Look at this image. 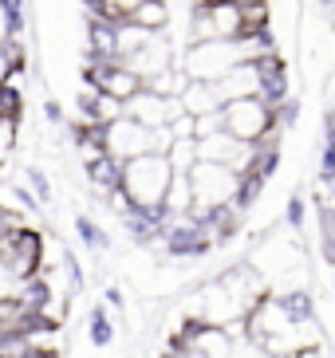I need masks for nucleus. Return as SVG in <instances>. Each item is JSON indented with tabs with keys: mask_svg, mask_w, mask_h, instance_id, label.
<instances>
[{
	"mask_svg": "<svg viewBox=\"0 0 335 358\" xmlns=\"http://www.w3.org/2000/svg\"><path fill=\"white\" fill-rule=\"evenodd\" d=\"M16 130H20V122H12V118H0V154H8V150L16 146Z\"/></svg>",
	"mask_w": 335,
	"mask_h": 358,
	"instance_id": "16",
	"label": "nucleus"
},
{
	"mask_svg": "<svg viewBox=\"0 0 335 358\" xmlns=\"http://www.w3.org/2000/svg\"><path fill=\"white\" fill-rule=\"evenodd\" d=\"M189 350H198V355H205V358H229L233 355V338L225 335V327L201 323L198 335H193V343H189Z\"/></svg>",
	"mask_w": 335,
	"mask_h": 358,
	"instance_id": "9",
	"label": "nucleus"
},
{
	"mask_svg": "<svg viewBox=\"0 0 335 358\" xmlns=\"http://www.w3.org/2000/svg\"><path fill=\"white\" fill-rule=\"evenodd\" d=\"M126 24H135V28H142L150 36H162L170 24V4L166 0H138V8L126 16Z\"/></svg>",
	"mask_w": 335,
	"mask_h": 358,
	"instance_id": "8",
	"label": "nucleus"
},
{
	"mask_svg": "<svg viewBox=\"0 0 335 358\" xmlns=\"http://www.w3.org/2000/svg\"><path fill=\"white\" fill-rule=\"evenodd\" d=\"M43 118H48L52 127H55V122H63V106L55 103V99H43Z\"/></svg>",
	"mask_w": 335,
	"mask_h": 358,
	"instance_id": "17",
	"label": "nucleus"
},
{
	"mask_svg": "<svg viewBox=\"0 0 335 358\" xmlns=\"http://www.w3.org/2000/svg\"><path fill=\"white\" fill-rule=\"evenodd\" d=\"M327 106H331V115H335V79H331V87H327Z\"/></svg>",
	"mask_w": 335,
	"mask_h": 358,
	"instance_id": "21",
	"label": "nucleus"
},
{
	"mask_svg": "<svg viewBox=\"0 0 335 358\" xmlns=\"http://www.w3.org/2000/svg\"><path fill=\"white\" fill-rule=\"evenodd\" d=\"M75 232H79V241H83L87 248H95V252H103L107 244H111L107 229H103V224H95L87 213H79V217H75Z\"/></svg>",
	"mask_w": 335,
	"mask_h": 358,
	"instance_id": "12",
	"label": "nucleus"
},
{
	"mask_svg": "<svg viewBox=\"0 0 335 358\" xmlns=\"http://www.w3.org/2000/svg\"><path fill=\"white\" fill-rule=\"evenodd\" d=\"M103 146L115 162H130V158H142V154H154L150 146V130L130 122V118H118L111 127H103Z\"/></svg>",
	"mask_w": 335,
	"mask_h": 358,
	"instance_id": "6",
	"label": "nucleus"
},
{
	"mask_svg": "<svg viewBox=\"0 0 335 358\" xmlns=\"http://www.w3.org/2000/svg\"><path fill=\"white\" fill-rule=\"evenodd\" d=\"M87 181H91V189L99 193V197L115 193L118 181H123V162H115L111 154H107V158H99L95 166H87Z\"/></svg>",
	"mask_w": 335,
	"mask_h": 358,
	"instance_id": "11",
	"label": "nucleus"
},
{
	"mask_svg": "<svg viewBox=\"0 0 335 358\" xmlns=\"http://www.w3.org/2000/svg\"><path fill=\"white\" fill-rule=\"evenodd\" d=\"M43 260H48V241H43V232L20 224V229H12V232L0 236V264L8 268V275L16 280V284L40 275Z\"/></svg>",
	"mask_w": 335,
	"mask_h": 358,
	"instance_id": "4",
	"label": "nucleus"
},
{
	"mask_svg": "<svg viewBox=\"0 0 335 358\" xmlns=\"http://www.w3.org/2000/svg\"><path fill=\"white\" fill-rule=\"evenodd\" d=\"M24 178H28L32 193H36V205H52V181H48V173H43V169H28Z\"/></svg>",
	"mask_w": 335,
	"mask_h": 358,
	"instance_id": "15",
	"label": "nucleus"
},
{
	"mask_svg": "<svg viewBox=\"0 0 335 358\" xmlns=\"http://www.w3.org/2000/svg\"><path fill=\"white\" fill-rule=\"evenodd\" d=\"M186 185L193 221H210V213L237 201V173L229 166H217V162H193V169L186 173Z\"/></svg>",
	"mask_w": 335,
	"mask_h": 358,
	"instance_id": "2",
	"label": "nucleus"
},
{
	"mask_svg": "<svg viewBox=\"0 0 335 358\" xmlns=\"http://www.w3.org/2000/svg\"><path fill=\"white\" fill-rule=\"evenodd\" d=\"M237 64H245L241 40H237V43L205 40V43H189V52L182 55L178 71L186 75L189 83H217V79H225Z\"/></svg>",
	"mask_w": 335,
	"mask_h": 358,
	"instance_id": "3",
	"label": "nucleus"
},
{
	"mask_svg": "<svg viewBox=\"0 0 335 358\" xmlns=\"http://www.w3.org/2000/svg\"><path fill=\"white\" fill-rule=\"evenodd\" d=\"M87 331H91L95 347H111V338H115V323H111V315H107V307H95V311H91Z\"/></svg>",
	"mask_w": 335,
	"mask_h": 358,
	"instance_id": "13",
	"label": "nucleus"
},
{
	"mask_svg": "<svg viewBox=\"0 0 335 358\" xmlns=\"http://www.w3.org/2000/svg\"><path fill=\"white\" fill-rule=\"evenodd\" d=\"M126 71H135L142 83H150V79H158L162 71H170L174 67V55H170V43L162 40V36H150L146 48H138L135 55H126L123 59Z\"/></svg>",
	"mask_w": 335,
	"mask_h": 358,
	"instance_id": "7",
	"label": "nucleus"
},
{
	"mask_svg": "<svg viewBox=\"0 0 335 358\" xmlns=\"http://www.w3.org/2000/svg\"><path fill=\"white\" fill-rule=\"evenodd\" d=\"M12 292H16V280H12L8 268L0 264V299H12Z\"/></svg>",
	"mask_w": 335,
	"mask_h": 358,
	"instance_id": "18",
	"label": "nucleus"
},
{
	"mask_svg": "<svg viewBox=\"0 0 335 358\" xmlns=\"http://www.w3.org/2000/svg\"><path fill=\"white\" fill-rule=\"evenodd\" d=\"M87 55H91V59H118V52H115V24L87 20Z\"/></svg>",
	"mask_w": 335,
	"mask_h": 358,
	"instance_id": "10",
	"label": "nucleus"
},
{
	"mask_svg": "<svg viewBox=\"0 0 335 358\" xmlns=\"http://www.w3.org/2000/svg\"><path fill=\"white\" fill-rule=\"evenodd\" d=\"M300 221H304V201L292 197L288 201V224H300Z\"/></svg>",
	"mask_w": 335,
	"mask_h": 358,
	"instance_id": "19",
	"label": "nucleus"
},
{
	"mask_svg": "<svg viewBox=\"0 0 335 358\" xmlns=\"http://www.w3.org/2000/svg\"><path fill=\"white\" fill-rule=\"evenodd\" d=\"M273 106L261 103V99H233V103L221 106V130L229 138H237L241 146H257L268 138L273 130Z\"/></svg>",
	"mask_w": 335,
	"mask_h": 358,
	"instance_id": "5",
	"label": "nucleus"
},
{
	"mask_svg": "<svg viewBox=\"0 0 335 358\" xmlns=\"http://www.w3.org/2000/svg\"><path fill=\"white\" fill-rule=\"evenodd\" d=\"M36 350H32L28 335H20V331H0V358H32Z\"/></svg>",
	"mask_w": 335,
	"mask_h": 358,
	"instance_id": "14",
	"label": "nucleus"
},
{
	"mask_svg": "<svg viewBox=\"0 0 335 358\" xmlns=\"http://www.w3.org/2000/svg\"><path fill=\"white\" fill-rule=\"evenodd\" d=\"M107 303H111V307H123V292H118V287H107Z\"/></svg>",
	"mask_w": 335,
	"mask_h": 358,
	"instance_id": "20",
	"label": "nucleus"
},
{
	"mask_svg": "<svg viewBox=\"0 0 335 358\" xmlns=\"http://www.w3.org/2000/svg\"><path fill=\"white\" fill-rule=\"evenodd\" d=\"M174 181V169L162 154H142V158H130L123 162V181L118 189L123 197L130 201V209H142V213H166V189Z\"/></svg>",
	"mask_w": 335,
	"mask_h": 358,
	"instance_id": "1",
	"label": "nucleus"
}]
</instances>
